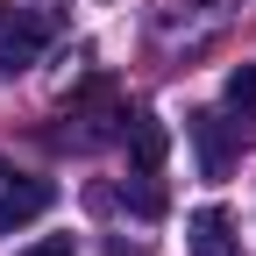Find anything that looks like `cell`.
<instances>
[{"label":"cell","mask_w":256,"mask_h":256,"mask_svg":"<svg viewBox=\"0 0 256 256\" xmlns=\"http://www.w3.org/2000/svg\"><path fill=\"white\" fill-rule=\"evenodd\" d=\"M249 121H256V114H242V121H228V114H192V150H200V171H206V178H228L235 150L256 142Z\"/></svg>","instance_id":"obj_1"},{"label":"cell","mask_w":256,"mask_h":256,"mask_svg":"<svg viewBox=\"0 0 256 256\" xmlns=\"http://www.w3.org/2000/svg\"><path fill=\"white\" fill-rule=\"evenodd\" d=\"M185 242H192V256H242V249H235V220L220 214V206L185 214Z\"/></svg>","instance_id":"obj_4"},{"label":"cell","mask_w":256,"mask_h":256,"mask_svg":"<svg viewBox=\"0 0 256 256\" xmlns=\"http://www.w3.org/2000/svg\"><path fill=\"white\" fill-rule=\"evenodd\" d=\"M50 200H57V185H50V178L0 185V235H14V228H28L36 214H50Z\"/></svg>","instance_id":"obj_3"},{"label":"cell","mask_w":256,"mask_h":256,"mask_svg":"<svg viewBox=\"0 0 256 256\" xmlns=\"http://www.w3.org/2000/svg\"><path fill=\"white\" fill-rule=\"evenodd\" d=\"M14 256H72V235H43V242H28V249H14Z\"/></svg>","instance_id":"obj_7"},{"label":"cell","mask_w":256,"mask_h":256,"mask_svg":"<svg viewBox=\"0 0 256 256\" xmlns=\"http://www.w3.org/2000/svg\"><path fill=\"white\" fill-rule=\"evenodd\" d=\"M164 121H150V114H136L128 121V164H136V178H156L164 171Z\"/></svg>","instance_id":"obj_5"},{"label":"cell","mask_w":256,"mask_h":256,"mask_svg":"<svg viewBox=\"0 0 256 256\" xmlns=\"http://www.w3.org/2000/svg\"><path fill=\"white\" fill-rule=\"evenodd\" d=\"M43 43H50V22L28 14V8H8V22H0V72H28L43 57Z\"/></svg>","instance_id":"obj_2"},{"label":"cell","mask_w":256,"mask_h":256,"mask_svg":"<svg viewBox=\"0 0 256 256\" xmlns=\"http://www.w3.org/2000/svg\"><path fill=\"white\" fill-rule=\"evenodd\" d=\"M0 22H8V0H0Z\"/></svg>","instance_id":"obj_8"},{"label":"cell","mask_w":256,"mask_h":256,"mask_svg":"<svg viewBox=\"0 0 256 256\" xmlns=\"http://www.w3.org/2000/svg\"><path fill=\"white\" fill-rule=\"evenodd\" d=\"M228 107L235 114H256V64H235V72H228Z\"/></svg>","instance_id":"obj_6"}]
</instances>
